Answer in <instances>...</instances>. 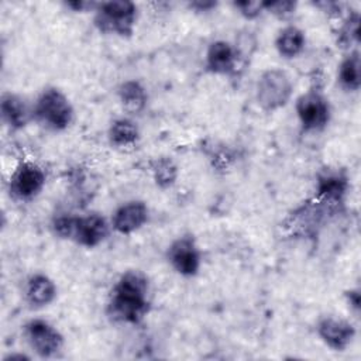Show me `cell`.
Segmentation results:
<instances>
[{
    "label": "cell",
    "instance_id": "6da1fadb",
    "mask_svg": "<svg viewBox=\"0 0 361 361\" xmlns=\"http://www.w3.org/2000/svg\"><path fill=\"white\" fill-rule=\"evenodd\" d=\"M151 309V282L147 274L141 269H127L120 274L107 296V317L117 324L138 326Z\"/></svg>",
    "mask_w": 361,
    "mask_h": 361
},
{
    "label": "cell",
    "instance_id": "7a4b0ae2",
    "mask_svg": "<svg viewBox=\"0 0 361 361\" xmlns=\"http://www.w3.org/2000/svg\"><path fill=\"white\" fill-rule=\"evenodd\" d=\"M51 230L55 237L69 240L86 250L102 245L113 231L110 219L97 212L82 214L58 213L51 220Z\"/></svg>",
    "mask_w": 361,
    "mask_h": 361
},
{
    "label": "cell",
    "instance_id": "3957f363",
    "mask_svg": "<svg viewBox=\"0 0 361 361\" xmlns=\"http://www.w3.org/2000/svg\"><path fill=\"white\" fill-rule=\"evenodd\" d=\"M32 120L47 131L63 133L75 121V107L62 89L47 86L32 102Z\"/></svg>",
    "mask_w": 361,
    "mask_h": 361
},
{
    "label": "cell",
    "instance_id": "277c9868",
    "mask_svg": "<svg viewBox=\"0 0 361 361\" xmlns=\"http://www.w3.org/2000/svg\"><path fill=\"white\" fill-rule=\"evenodd\" d=\"M138 6L130 0L97 1L93 10V25L104 35L130 38L138 21Z\"/></svg>",
    "mask_w": 361,
    "mask_h": 361
},
{
    "label": "cell",
    "instance_id": "5b68a950",
    "mask_svg": "<svg viewBox=\"0 0 361 361\" xmlns=\"http://www.w3.org/2000/svg\"><path fill=\"white\" fill-rule=\"evenodd\" d=\"M293 80L282 68H268L255 82V102L265 113L283 109L293 96Z\"/></svg>",
    "mask_w": 361,
    "mask_h": 361
},
{
    "label": "cell",
    "instance_id": "8992f818",
    "mask_svg": "<svg viewBox=\"0 0 361 361\" xmlns=\"http://www.w3.org/2000/svg\"><path fill=\"white\" fill-rule=\"evenodd\" d=\"M295 114L303 133L317 134L330 124L331 104L322 89L309 87L296 97Z\"/></svg>",
    "mask_w": 361,
    "mask_h": 361
},
{
    "label": "cell",
    "instance_id": "52a82bcc",
    "mask_svg": "<svg viewBox=\"0 0 361 361\" xmlns=\"http://www.w3.org/2000/svg\"><path fill=\"white\" fill-rule=\"evenodd\" d=\"M47 185V172L35 161L18 162L7 179V193L16 203L35 200Z\"/></svg>",
    "mask_w": 361,
    "mask_h": 361
},
{
    "label": "cell",
    "instance_id": "ba28073f",
    "mask_svg": "<svg viewBox=\"0 0 361 361\" xmlns=\"http://www.w3.org/2000/svg\"><path fill=\"white\" fill-rule=\"evenodd\" d=\"M23 338L38 358H56L65 348L61 330L44 317H32L23 326Z\"/></svg>",
    "mask_w": 361,
    "mask_h": 361
},
{
    "label": "cell",
    "instance_id": "9c48e42d",
    "mask_svg": "<svg viewBox=\"0 0 361 361\" xmlns=\"http://www.w3.org/2000/svg\"><path fill=\"white\" fill-rule=\"evenodd\" d=\"M165 259L175 274L182 278H195L203 265V252L190 233L175 237L165 251Z\"/></svg>",
    "mask_w": 361,
    "mask_h": 361
},
{
    "label": "cell",
    "instance_id": "30bf717a",
    "mask_svg": "<svg viewBox=\"0 0 361 361\" xmlns=\"http://www.w3.org/2000/svg\"><path fill=\"white\" fill-rule=\"evenodd\" d=\"M350 190V178L347 172L337 166L320 169L314 180V202L326 212L340 209Z\"/></svg>",
    "mask_w": 361,
    "mask_h": 361
},
{
    "label": "cell",
    "instance_id": "8fae6325",
    "mask_svg": "<svg viewBox=\"0 0 361 361\" xmlns=\"http://www.w3.org/2000/svg\"><path fill=\"white\" fill-rule=\"evenodd\" d=\"M316 336L322 344L331 351H345L357 337V327L350 319L324 314L316 323Z\"/></svg>",
    "mask_w": 361,
    "mask_h": 361
},
{
    "label": "cell",
    "instance_id": "7c38bea8",
    "mask_svg": "<svg viewBox=\"0 0 361 361\" xmlns=\"http://www.w3.org/2000/svg\"><path fill=\"white\" fill-rule=\"evenodd\" d=\"M244 59L235 44L227 39L212 41L204 52V69L216 76H234L237 75Z\"/></svg>",
    "mask_w": 361,
    "mask_h": 361
},
{
    "label": "cell",
    "instance_id": "4fadbf2b",
    "mask_svg": "<svg viewBox=\"0 0 361 361\" xmlns=\"http://www.w3.org/2000/svg\"><path fill=\"white\" fill-rule=\"evenodd\" d=\"M149 216V207L144 200H126L120 203L110 216L111 230L120 235H131L148 224Z\"/></svg>",
    "mask_w": 361,
    "mask_h": 361
},
{
    "label": "cell",
    "instance_id": "5bb4252c",
    "mask_svg": "<svg viewBox=\"0 0 361 361\" xmlns=\"http://www.w3.org/2000/svg\"><path fill=\"white\" fill-rule=\"evenodd\" d=\"M23 296L31 309H45L56 300L58 285L48 274L32 272L24 281Z\"/></svg>",
    "mask_w": 361,
    "mask_h": 361
},
{
    "label": "cell",
    "instance_id": "9a60e30c",
    "mask_svg": "<svg viewBox=\"0 0 361 361\" xmlns=\"http://www.w3.org/2000/svg\"><path fill=\"white\" fill-rule=\"evenodd\" d=\"M0 116L10 131L24 130L32 123V103L14 92H4L0 97Z\"/></svg>",
    "mask_w": 361,
    "mask_h": 361
},
{
    "label": "cell",
    "instance_id": "2e32d148",
    "mask_svg": "<svg viewBox=\"0 0 361 361\" xmlns=\"http://www.w3.org/2000/svg\"><path fill=\"white\" fill-rule=\"evenodd\" d=\"M141 140V130L131 116H121L114 118L107 128V141L111 148L128 151L138 145Z\"/></svg>",
    "mask_w": 361,
    "mask_h": 361
},
{
    "label": "cell",
    "instance_id": "e0dca14e",
    "mask_svg": "<svg viewBox=\"0 0 361 361\" xmlns=\"http://www.w3.org/2000/svg\"><path fill=\"white\" fill-rule=\"evenodd\" d=\"M306 32L296 24H285L275 35L274 47L276 54L286 61L300 56L306 48Z\"/></svg>",
    "mask_w": 361,
    "mask_h": 361
},
{
    "label": "cell",
    "instance_id": "ac0fdd59",
    "mask_svg": "<svg viewBox=\"0 0 361 361\" xmlns=\"http://www.w3.org/2000/svg\"><path fill=\"white\" fill-rule=\"evenodd\" d=\"M117 100L128 116L140 114L148 104V90L138 79H126L117 87Z\"/></svg>",
    "mask_w": 361,
    "mask_h": 361
},
{
    "label": "cell",
    "instance_id": "d6986e66",
    "mask_svg": "<svg viewBox=\"0 0 361 361\" xmlns=\"http://www.w3.org/2000/svg\"><path fill=\"white\" fill-rule=\"evenodd\" d=\"M337 85L345 93H357L361 87V54L360 49L347 51L337 65Z\"/></svg>",
    "mask_w": 361,
    "mask_h": 361
},
{
    "label": "cell",
    "instance_id": "ffe728a7",
    "mask_svg": "<svg viewBox=\"0 0 361 361\" xmlns=\"http://www.w3.org/2000/svg\"><path fill=\"white\" fill-rule=\"evenodd\" d=\"M360 23L361 17L358 10H347V13L338 20L336 30V44L345 52L358 49L360 45Z\"/></svg>",
    "mask_w": 361,
    "mask_h": 361
},
{
    "label": "cell",
    "instance_id": "44dd1931",
    "mask_svg": "<svg viewBox=\"0 0 361 361\" xmlns=\"http://www.w3.org/2000/svg\"><path fill=\"white\" fill-rule=\"evenodd\" d=\"M179 176V166L171 157L155 158L151 164V178L157 188L165 190L172 188Z\"/></svg>",
    "mask_w": 361,
    "mask_h": 361
},
{
    "label": "cell",
    "instance_id": "7402d4cb",
    "mask_svg": "<svg viewBox=\"0 0 361 361\" xmlns=\"http://www.w3.org/2000/svg\"><path fill=\"white\" fill-rule=\"evenodd\" d=\"M231 6L243 18L248 21L257 20L265 13V1H259V0H241V1H234Z\"/></svg>",
    "mask_w": 361,
    "mask_h": 361
},
{
    "label": "cell",
    "instance_id": "603a6c76",
    "mask_svg": "<svg viewBox=\"0 0 361 361\" xmlns=\"http://www.w3.org/2000/svg\"><path fill=\"white\" fill-rule=\"evenodd\" d=\"M298 8L296 1L290 0H271L265 1V13L272 14L274 17L279 20H288L290 18Z\"/></svg>",
    "mask_w": 361,
    "mask_h": 361
},
{
    "label": "cell",
    "instance_id": "cb8c5ba5",
    "mask_svg": "<svg viewBox=\"0 0 361 361\" xmlns=\"http://www.w3.org/2000/svg\"><path fill=\"white\" fill-rule=\"evenodd\" d=\"M344 300L351 313L358 314L361 307V290L358 288H350L344 292Z\"/></svg>",
    "mask_w": 361,
    "mask_h": 361
},
{
    "label": "cell",
    "instance_id": "d4e9b609",
    "mask_svg": "<svg viewBox=\"0 0 361 361\" xmlns=\"http://www.w3.org/2000/svg\"><path fill=\"white\" fill-rule=\"evenodd\" d=\"M63 6L73 11V13H93V10L97 6V1H87V0H72L65 1Z\"/></svg>",
    "mask_w": 361,
    "mask_h": 361
},
{
    "label": "cell",
    "instance_id": "484cf974",
    "mask_svg": "<svg viewBox=\"0 0 361 361\" xmlns=\"http://www.w3.org/2000/svg\"><path fill=\"white\" fill-rule=\"evenodd\" d=\"M188 7L190 10H193L195 13H210L217 7V3L216 1H209V0H204V1L195 0V1H190L188 4Z\"/></svg>",
    "mask_w": 361,
    "mask_h": 361
}]
</instances>
